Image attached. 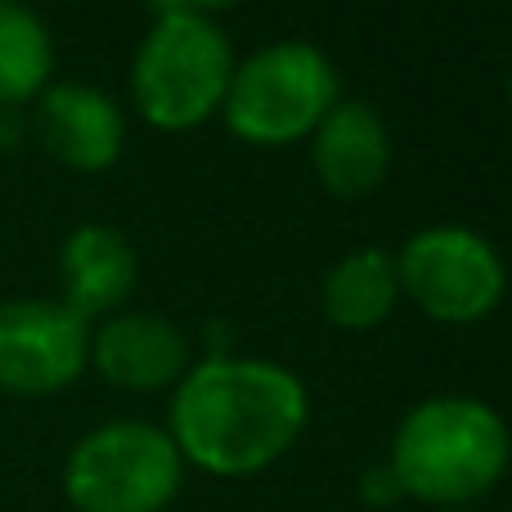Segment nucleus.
<instances>
[{
	"label": "nucleus",
	"mask_w": 512,
	"mask_h": 512,
	"mask_svg": "<svg viewBox=\"0 0 512 512\" xmlns=\"http://www.w3.org/2000/svg\"><path fill=\"white\" fill-rule=\"evenodd\" d=\"M310 423L306 382L252 355H207L171 387L167 436L185 468L207 477H256L274 468Z\"/></svg>",
	"instance_id": "1"
},
{
	"label": "nucleus",
	"mask_w": 512,
	"mask_h": 512,
	"mask_svg": "<svg viewBox=\"0 0 512 512\" xmlns=\"http://www.w3.org/2000/svg\"><path fill=\"white\" fill-rule=\"evenodd\" d=\"M512 432L495 405L477 396H432L396 423L387 468L405 499L445 512L472 508L504 481Z\"/></svg>",
	"instance_id": "2"
},
{
	"label": "nucleus",
	"mask_w": 512,
	"mask_h": 512,
	"mask_svg": "<svg viewBox=\"0 0 512 512\" xmlns=\"http://www.w3.org/2000/svg\"><path fill=\"white\" fill-rule=\"evenodd\" d=\"M234 45L203 14H162L131 59V104L153 131H194L221 113L234 77Z\"/></svg>",
	"instance_id": "3"
},
{
	"label": "nucleus",
	"mask_w": 512,
	"mask_h": 512,
	"mask_svg": "<svg viewBox=\"0 0 512 512\" xmlns=\"http://www.w3.org/2000/svg\"><path fill=\"white\" fill-rule=\"evenodd\" d=\"M342 99V77L319 45L274 41L234 63L221 117L252 149H288L310 140Z\"/></svg>",
	"instance_id": "4"
},
{
	"label": "nucleus",
	"mask_w": 512,
	"mask_h": 512,
	"mask_svg": "<svg viewBox=\"0 0 512 512\" xmlns=\"http://www.w3.org/2000/svg\"><path fill=\"white\" fill-rule=\"evenodd\" d=\"M180 486L185 459L176 441L144 418L90 427L63 463V499L72 512H167Z\"/></svg>",
	"instance_id": "5"
},
{
	"label": "nucleus",
	"mask_w": 512,
	"mask_h": 512,
	"mask_svg": "<svg viewBox=\"0 0 512 512\" xmlns=\"http://www.w3.org/2000/svg\"><path fill=\"white\" fill-rule=\"evenodd\" d=\"M400 297H409L436 324L468 328L499 310L508 292V265L486 234L468 225H427L396 252Z\"/></svg>",
	"instance_id": "6"
},
{
	"label": "nucleus",
	"mask_w": 512,
	"mask_h": 512,
	"mask_svg": "<svg viewBox=\"0 0 512 512\" xmlns=\"http://www.w3.org/2000/svg\"><path fill=\"white\" fill-rule=\"evenodd\" d=\"M90 369V324L59 297L0 301V391L41 400Z\"/></svg>",
	"instance_id": "7"
},
{
	"label": "nucleus",
	"mask_w": 512,
	"mask_h": 512,
	"mask_svg": "<svg viewBox=\"0 0 512 512\" xmlns=\"http://www.w3.org/2000/svg\"><path fill=\"white\" fill-rule=\"evenodd\" d=\"M32 131L59 167L81 176L108 171L126 149L122 104L86 81H50L32 104Z\"/></svg>",
	"instance_id": "8"
},
{
	"label": "nucleus",
	"mask_w": 512,
	"mask_h": 512,
	"mask_svg": "<svg viewBox=\"0 0 512 512\" xmlns=\"http://www.w3.org/2000/svg\"><path fill=\"white\" fill-rule=\"evenodd\" d=\"M90 364L117 391H171L194 364L189 337L153 310H117L90 328Z\"/></svg>",
	"instance_id": "9"
},
{
	"label": "nucleus",
	"mask_w": 512,
	"mask_h": 512,
	"mask_svg": "<svg viewBox=\"0 0 512 512\" xmlns=\"http://www.w3.org/2000/svg\"><path fill=\"white\" fill-rule=\"evenodd\" d=\"M310 167L324 194L369 198L391 171V131L382 113L364 99H337L324 122L310 131Z\"/></svg>",
	"instance_id": "10"
},
{
	"label": "nucleus",
	"mask_w": 512,
	"mask_h": 512,
	"mask_svg": "<svg viewBox=\"0 0 512 512\" xmlns=\"http://www.w3.org/2000/svg\"><path fill=\"white\" fill-rule=\"evenodd\" d=\"M140 279L135 248L117 225H77L59 248V301L81 319H108L126 306Z\"/></svg>",
	"instance_id": "11"
},
{
	"label": "nucleus",
	"mask_w": 512,
	"mask_h": 512,
	"mask_svg": "<svg viewBox=\"0 0 512 512\" xmlns=\"http://www.w3.org/2000/svg\"><path fill=\"white\" fill-rule=\"evenodd\" d=\"M396 301H400L396 256L382 248L346 252L324 274V288H319L324 319L333 328H346V333H369V328L387 324Z\"/></svg>",
	"instance_id": "12"
},
{
	"label": "nucleus",
	"mask_w": 512,
	"mask_h": 512,
	"mask_svg": "<svg viewBox=\"0 0 512 512\" xmlns=\"http://www.w3.org/2000/svg\"><path fill=\"white\" fill-rule=\"evenodd\" d=\"M54 81V36L23 0H0V108L36 104Z\"/></svg>",
	"instance_id": "13"
},
{
	"label": "nucleus",
	"mask_w": 512,
	"mask_h": 512,
	"mask_svg": "<svg viewBox=\"0 0 512 512\" xmlns=\"http://www.w3.org/2000/svg\"><path fill=\"white\" fill-rule=\"evenodd\" d=\"M360 499L369 508H391V504H400V499H405V490H400L396 472H391L387 463H373V468L360 477Z\"/></svg>",
	"instance_id": "14"
},
{
	"label": "nucleus",
	"mask_w": 512,
	"mask_h": 512,
	"mask_svg": "<svg viewBox=\"0 0 512 512\" xmlns=\"http://www.w3.org/2000/svg\"><path fill=\"white\" fill-rule=\"evenodd\" d=\"M234 5H243V0H180V9H189V14H203V18L221 14V9H234Z\"/></svg>",
	"instance_id": "15"
},
{
	"label": "nucleus",
	"mask_w": 512,
	"mask_h": 512,
	"mask_svg": "<svg viewBox=\"0 0 512 512\" xmlns=\"http://www.w3.org/2000/svg\"><path fill=\"white\" fill-rule=\"evenodd\" d=\"M504 95H508V108H512V68H508V86H504Z\"/></svg>",
	"instance_id": "16"
},
{
	"label": "nucleus",
	"mask_w": 512,
	"mask_h": 512,
	"mask_svg": "<svg viewBox=\"0 0 512 512\" xmlns=\"http://www.w3.org/2000/svg\"><path fill=\"white\" fill-rule=\"evenodd\" d=\"M445 512H468V508H445Z\"/></svg>",
	"instance_id": "17"
}]
</instances>
